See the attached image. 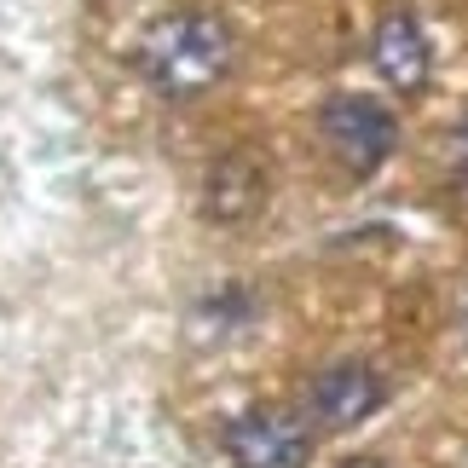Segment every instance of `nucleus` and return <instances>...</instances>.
<instances>
[{
	"instance_id": "obj_1",
	"label": "nucleus",
	"mask_w": 468,
	"mask_h": 468,
	"mask_svg": "<svg viewBox=\"0 0 468 468\" xmlns=\"http://www.w3.org/2000/svg\"><path fill=\"white\" fill-rule=\"evenodd\" d=\"M238 64V35L220 12H168L156 17L139 41V76H145L162 99H197L220 87Z\"/></svg>"
},
{
	"instance_id": "obj_2",
	"label": "nucleus",
	"mask_w": 468,
	"mask_h": 468,
	"mask_svg": "<svg viewBox=\"0 0 468 468\" xmlns=\"http://www.w3.org/2000/svg\"><path fill=\"white\" fill-rule=\"evenodd\" d=\"M318 133H324V145H330V156L358 179H370L393 156V145H399V122L370 93H335L318 116Z\"/></svg>"
},
{
	"instance_id": "obj_3",
	"label": "nucleus",
	"mask_w": 468,
	"mask_h": 468,
	"mask_svg": "<svg viewBox=\"0 0 468 468\" xmlns=\"http://www.w3.org/2000/svg\"><path fill=\"white\" fill-rule=\"evenodd\" d=\"M226 457L238 468H307L313 434L278 405H255L226 422Z\"/></svg>"
},
{
	"instance_id": "obj_4",
	"label": "nucleus",
	"mask_w": 468,
	"mask_h": 468,
	"mask_svg": "<svg viewBox=\"0 0 468 468\" xmlns=\"http://www.w3.org/2000/svg\"><path fill=\"white\" fill-rule=\"evenodd\" d=\"M266 197H272V174H266V162L255 151H226L220 162H208L203 174V214L220 226H243L255 220L266 208Z\"/></svg>"
},
{
	"instance_id": "obj_5",
	"label": "nucleus",
	"mask_w": 468,
	"mask_h": 468,
	"mask_svg": "<svg viewBox=\"0 0 468 468\" xmlns=\"http://www.w3.org/2000/svg\"><path fill=\"white\" fill-rule=\"evenodd\" d=\"M370 64L393 93H422L428 69H434V47L417 24V12H388L370 35Z\"/></svg>"
},
{
	"instance_id": "obj_6",
	"label": "nucleus",
	"mask_w": 468,
	"mask_h": 468,
	"mask_svg": "<svg viewBox=\"0 0 468 468\" xmlns=\"http://www.w3.org/2000/svg\"><path fill=\"white\" fill-rule=\"evenodd\" d=\"M388 399L382 376H376L370 365H358V358H341V365L318 370L313 382V417L324 428H358L365 417H376Z\"/></svg>"
},
{
	"instance_id": "obj_7",
	"label": "nucleus",
	"mask_w": 468,
	"mask_h": 468,
	"mask_svg": "<svg viewBox=\"0 0 468 468\" xmlns=\"http://www.w3.org/2000/svg\"><path fill=\"white\" fill-rule=\"evenodd\" d=\"M452 168H457L463 191H468V111H463V122H457V133H452Z\"/></svg>"
},
{
	"instance_id": "obj_8",
	"label": "nucleus",
	"mask_w": 468,
	"mask_h": 468,
	"mask_svg": "<svg viewBox=\"0 0 468 468\" xmlns=\"http://www.w3.org/2000/svg\"><path fill=\"white\" fill-rule=\"evenodd\" d=\"M347 468H382V463H370V457H358V463H347Z\"/></svg>"
},
{
	"instance_id": "obj_9",
	"label": "nucleus",
	"mask_w": 468,
	"mask_h": 468,
	"mask_svg": "<svg viewBox=\"0 0 468 468\" xmlns=\"http://www.w3.org/2000/svg\"><path fill=\"white\" fill-rule=\"evenodd\" d=\"M463 324H468V318H463Z\"/></svg>"
}]
</instances>
